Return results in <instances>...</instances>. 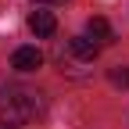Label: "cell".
<instances>
[{
  "label": "cell",
  "mask_w": 129,
  "mask_h": 129,
  "mask_svg": "<svg viewBox=\"0 0 129 129\" xmlns=\"http://www.w3.org/2000/svg\"><path fill=\"white\" fill-rule=\"evenodd\" d=\"M29 29L36 32V36H54L57 18H54L50 11H32V14H29Z\"/></svg>",
  "instance_id": "3957f363"
},
{
  "label": "cell",
  "mask_w": 129,
  "mask_h": 129,
  "mask_svg": "<svg viewBox=\"0 0 129 129\" xmlns=\"http://www.w3.org/2000/svg\"><path fill=\"white\" fill-rule=\"evenodd\" d=\"M40 64H43V54L36 47H18L11 54V68H18V72H36Z\"/></svg>",
  "instance_id": "7a4b0ae2"
},
{
  "label": "cell",
  "mask_w": 129,
  "mask_h": 129,
  "mask_svg": "<svg viewBox=\"0 0 129 129\" xmlns=\"http://www.w3.org/2000/svg\"><path fill=\"white\" fill-rule=\"evenodd\" d=\"M68 54L79 57V61H93V57H97V43L86 40V36H72V40H68Z\"/></svg>",
  "instance_id": "277c9868"
},
{
  "label": "cell",
  "mask_w": 129,
  "mask_h": 129,
  "mask_svg": "<svg viewBox=\"0 0 129 129\" xmlns=\"http://www.w3.org/2000/svg\"><path fill=\"white\" fill-rule=\"evenodd\" d=\"M36 93L25 86H0V125H25L36 118Z\"/></svg>",
  "instance_id": "6da1fadb"
},
{
  "label": "cell",
  "mask_w": 129,
  "mask_h": 129,
  "mask_svg": "<svg viewBox=\"0 0 129 129\" xmlns=\"http://www.w3.org/2000/svg\"><path fill=\"white\" fill-rule=\"evenodd\" d=\"M90 36H93L97 43H108V40H111V25H108L104 18H90Z\"/></svg>",
  "instance_id": "5b68a950"
},
{
  "label": "cell",
  "mask_w": 129,
  "mask_h": 129,
  "mask_svg": "<svg viewBox=\"0 0 129 129\" xmlns=\"http://www.w3.org/2000/svg\"><path fill=\"white\" fill-rule=\"evenodd\" d=\"M111 83L115 86H129V68H111Z\"/></svg>",
  "instance_id": "8992f818"
},
{
  "label": "cell",
  "mask_w": 129,
  "mask_h": 129,
  "mask_svg": "<svg viewBox=\"0 0 129 129\" xmlns=\"http://www.w3.org/2000/svg\"><path fill=\"white\" fill-rule=\"evenodd\" d=\"M32 4H64V0H32Z\"/></svg>",
  "instance_id": "52a82bcc"
}]
</instances>
